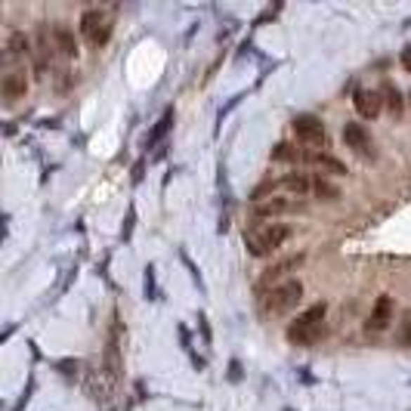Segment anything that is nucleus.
I'll return each mask as SVG.
<instances>
[{
	"label": "nucleus",
	"mask_w": 411,
	"mask_h": 411,
	"mask_svg": "<svg viewBox=\"0 0 411 411\" xmlns=\"http://www.w3.org/2000/svg\"><path fill=\"white\" fill-rule=\"evenodd\" d=\"M25 90H28V81H25L22 72H10L4 77V99L6 103H15L19 96H25Z\"/></svg>",
	"instance_id": "obj_10"
},
{
	"label": "nucleus",
	"mask_w": 411,
	"mask_h": 411,
	"mask_svg": "<svg viewBox=\"0 0 411 411\" xmlns=\"http://www.w3.org/2000/svg\"><path fill=\"white\" fill-rule=\"evenodd\" d=\"M304 161L306 164H315V167H325L328 174H346V167L340 164L337 158H331V155H325V152H304Z\"/></svg>",
	"instance_id": "obj_11"
},
{
	"label": "nucleus",
	"mask_w": 411,
	"mask_h": 411,
	"mask_svg": "<svg viewBox=\"0 0 411 411\" xmlns=\"http://www.w3.org/2000/svg\"><path fill=\"white\" fill-rule=\"evenodd\" d=\"M325 313H328V306L315 304V306H309L304 315H297V319H294V325L288 328V340H291V344H300V346L313 344V340L319 337V331H322Z\"/></svg>",
	"instance_id": "obj_1"
},
{
	"label": "nucleus",
	"mask_w": 411,
	"mask_h": 411,
	"mask_svg": "<svg viewBox=\"0 0 411 411\" xmlns=\"http://www.w3.org/2000/svg\"><path fill=\"white\" fill-rule=\"evenodd\" d=\"M353 103H355V112H359L362 118H368V121L381 115V96H377L374 90H355Z\"/></svg>",
	"instance_id": "obj_8"
},
{
	"label": "nucleus",
	"mask_w": 411,
	"mask_h": 411,
	"mask_svg": "<svg viewBox=\"0 0 411 411\" xmlns=\"http://www.w3.org/2000/svg\"><path fill=\"white\" fill-rule=\"evenodd\" d=\"M294 133H297V139L306 145H322L325 143V124L315 118V115H297V118H294Z\"/></svg>",
	"instance_id": "obj_4"
},
{
	"label": "nucleus",
	"mask_w": 411,
	"mask_h": 411,
	"mask_svg": "<svg viewBox=\"0 0 411 411\" xmlns=\"http://www.w3.org/2000/svg\"><path fill=\"white\" fill-rule=\"evenodd\" d=\"M81 31L90 37V44L105 46L108 34H112V22H105V19H103V15H99L96 10H87V13L81 15Z\"/></svg>",
	"instance_id": "obj_5"
},
{
	"label": "nucleus",
	"mask_w": 411,
	"mask_h": 411,
	"mask_svg": "<svg viewBox=\"0 0 411 411\" xmlns=\"http://www.w3.org/2000/svg\"><path fill=\"white\" fill-rule=\"evenodd\" d=\"M300 297H304V285H300L297 278H291V282L278 285L275 291H269L266 306L273 309V313H291V309L300 304Z\"/></svg>",
	"instance_id": "obj_3"
},
{
	"label": "nucleus",
	"mask_w": 411,
	"mask_h": 411,
	"mask_svg": "<svg viewBox=\"0 0 411 411\" xmlns=\"http://www.w3.org/2000/svg\"><path fill=\"white\" fill-rule=\"evenodd\" d=\"M399 344L402 346H411V309H405L402 313V322H399Z\"/></svg>",
	"instance_id": "obj_18"
},
{
	"label": "nucleus",
	"mask_w": 411,
	"mask_h": 411,
	"mask_svg": "<svg viewBox=\"0 0 411 411\" xmlns=\"http://www.w3.org/2000/svg\"><path fill=\"white\" fill-rule=\"evenodd\" d=\"M170 124H174V108H167V112L158 118V124L149 130V136H145V149H152V145H158L161 139H164V133L170 130Z\"/></svg>",
	"instance_id": "obj_12"
},
{
	"label": "nucleus",
	"mask_w": 411,
	"mask_h": 411,
	"mask_svg": "<svg viewBox=\"0 0 411 411\" xmlns=\"http://www.w3.org/2000/svg\"><path fill=\"white\" fill-rule=\"evenodd\" d=\"M291 235V226L288 223H273V226H266L263 232L247 238V244H251V254L254 257H266V254H273L278 244L285 242V238Z\"/></svg>",
	"instance_id": "obj_2"
},
{
	"label": "nucleus",
	"mask_w": 411,
	"mask_h": 411,
	"mask_svg": "<svg viewBox=\"0 0 411 411\" xmlns=\"http://www.w3.org/2000/svg\"><path fill=\"white\" fill-rule=\"evenodd\" d=\"M344 143L350 145L353 152H359V155H365V152L371 149V136H368V130L362 127L359 121L344 124Z\"/></svg>",
	"instance_id": "obj_7"
},
{
	"label": "nucleus",
	"mask_w": 411,
	"mask_h": 411,
	"mask_svg": "<svg viewBox=\"0 0 411 411\" xmlns=\"http://www.w3.org/2000/svg\"><path fill=\"white\" fill-rule=\"evenodd\" d=\"M313 192L319 198H337V189L328 180H325V176H313Z\"/></svg>",
	"instance_id": "obj_17"
},
{
	"label": "nucleus",
	"mask_w": 411,
	"mask_h": 411,
	"mask_svg": "<svg viewBox=\"0 0 411 411\" xmlns=\"http://www.w3.org/2000/svg\"><path fill=\"white\" fill-rule=\"evenodd\" d=\"M399 59H402V68H405V72L411 74V46H405V50H402Z\"/></svg>",
	"instance_id": "obj_21"
},
{
	"label": "nucleus",
	"mask_w": 411,
	"mask_h": 411,
	"mask_svg": "<svg viewBox=\"0 0 411 411\" xmlns=\"http://www.w3.org/2000/svg\"><path fill=\"white\" fill-rule=\"evenodd\" d=\"M390 322H393V297L390 294H381V297L374 300L371 315L365 319V328L368 331H384V328H390Z\"/></svg>",
	"instance_id": "obj_6"
},
{
	"label": "nucleus",
	"mask_w": 411,
	"mask_h": 411,
	"mask_svg": "<svg viewBox=\"0 0 411 411\" xmlns=\"http://www.w3.org/2000/svg\"><path fill=\"white\" fill-rule=\"evenodd\" d=\"M273 158H275V161H304V152H297V149H294V145H288V143H278L275 152H273Z\"/></svg>",
	"instance_id": "obj_15"
},
{
	"label": "nucleus",
	"mask_w": 411,
	"mask_h": 411,
	"mask_svg": "<svg viewBox=\"0 0 411 411\" xmlns=\"http://www.w3.org/2000/svg\"><path fill=\"white\" fill-rule=\"evenodd\" d=\"M282 183H285V189L288 192H294V195H306V192L313 189V180H306L304 174H288Z\"/></svg>",
	"instance_id": "obj_14"
},
{
	"label": "nucleus",
	"mask_w": 411,
	"mask_h": 411,
	"mask_svg": "<svg viewBox=\"0 0 411 411\" xmlns=\"http://www.w3.org/2000/svg\"><path fill=\"white\" fill-rule=\"evenodd\" d=\"M285 211H291V204L285 198H269V201H263V204L254 207L257 216H275V214H285Z\"/></svg>",
	"instance_id": "obj_13"
},
{
	"label": "nucleus",
	"mask_w": 411,
	"mask_h": 411,
	"mask_svg": "<svg viewBox=\"0 0 411 411\" xmlns=\"http://www.w3.org/2000/svg\"><path fill=\"white\" fill-rule=\"evenodd\" d=\"M10 53H13V56L28 53V37L25 34H10Z\"/></svg>",
	"instance_id": "obj_19"
},
{
	"label": "nucleus",
	"mask_w": 411,
	"mask_h": 411,
	"mask_svg": "<svg viewBox=\"0 0 411 411\" xmlns=\"http://www.w3.org/2000/svg\"><path fill=\"white\" fill-rule=\"evenodd\" d=\"M275 189V183L269 180V183H263V185H257V192H254V198H266V192H273Z\"/></svg>",
	"instance_id": "obj_20"
},
{
	"label": "nucleus",
	"mask_w": 411,
	"mask_h": 411,
	"mask_svg": "<svg viewBox=\"0 0 411 411\" xmlns=\"http://www.w3.org/2000/svg\"><path fill=\"white\" fill-rule=\"evenodd\" d=\"M384 103H386V108H390V115H402V93L396 90V87H386V93H384Z\"/></svg>",
	"instance_id": "obj_16"
},
{
	"label": "nucleus",
	"mask_w": 411,
	"mask_h": 411,
	"mask_svg": "<svg viewBox=\"0 0 411 411\" xmlns=\"http://www.w3.org/2000/svg\"><path fill=\"white\" fill-rule=\"evenodd\" d=\"M53 44H56V50L62 53V56H68V59L77 56V41H74V34H72V28L68 25L53 28Z\"/></svg>",
	"instance_id": "obj_9"
}]
</instances>
